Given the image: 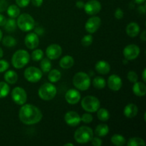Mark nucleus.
<instances>
[{"label": "nucleus", "mask_w": 146, "mask_h": 146, "mask_svg": "<svg viewBox=\"0 0 146 146\" xmlns=\"http://www.w3.org/2000/svg\"><path fill=\"white\" fill-rule=\"evenodd\" d=\"M43 114L41 110L31 104H24L19 112V120L25 125H34L42 119Z\"/></svg>", "instance_id": "1"}, {"label": "nucleus", "mask_w": 146, "mask_h": 146, "mask_svg": "<svg viewBox=\"0 0 146 146\" xmlns=\"http://www.w3.org/2000/svg\"><path fill=\"white\" fill-rule=\"evenodd\" d=\"M30 55L26 50L20 49L16 51L11 58V64L15 68H22L29 62Z\"/></svg>", "instance_id": "2"}, {"label": "nucleus", "mask_w": 146, "mask_h": 146, "mask_svg": "<svg viewBox=\"0 0 146 146\" xmlns=\"http://www.w3.org/2000/svg\"><path fill=\"white\" fill-rule=\"evenodd\" d=\"M94 137L92 128L88 126H81L74 133V139L77 143L81 144L90 142Z\"/></svg>", "instance_id": "3"}, {"label": "nucleus", "mask_w": 146, "mask_h": 146, "mask_svg": "<svg viewBox=\"0 0 146 146\" xmlns=\"http://www.w3.org/2000/svg\"><path fill=\"white\" fill-rule=\"evenodd\" d=\"M73 84L77 89L80 91H86L91 86V78L87 74L80 71L74 75Z\"/></svg>", "instance_id": "4"}, {"label": "nucleus", "mask_w": 146, "mask_h": 146, "mask_svg": "<svg viewBox=\"0 0 146 146\" xmlns=\"http://www.w3.org/2000/svg\"><path fill=\"white\" fill-rule=\"evenodd\" d=\"M17 27L23 31H30L35 27L34 18L30 14L24 13L18 17L17 20Z\"/></svg>", "instance_id": "5"}, {"label": "nucleus", "mask_w": 146, "mask_h": 146, "mask_svg": "<svg viewBox=\"0 0 146 146\" xmlns=\"http://www.w3.org/2000/svg\"><path fill=\"white\" fill-rule=\"evenodd\" d=\"M56 88L51 83H45L41 86L38 91V96L44 101H51L56 96Z\"/></svg>", "instance_id": "6"}, {"label": "nucleus", "mask_w": 146, "mask_h": 146, "mask_svg": "<svg viewBox=\"0 0 146 146\" xmlns=\"http://www.w3.org/2000/svg\"><path fill=\"white\" fill-rule=\"evenodd\" d=\"M101 106L98 98L93 96H85L81 101V107L84 111L88 113H95Z\"/></svg>", "instance_id": "7"}, {"label": "nucleus", "mask_w": 146, "mask_h": 146, "mask_svg": "<svg viewBox=\"0 0 146 146\" xmlns=\"http://www.w3.org/2000/svg\"><path fill=\"white\" fill-rule=\"evenodd\" d=\"M24 78L31 83H36L42 78L43 72L41 69L34 66H29L24 71Z\"/></svg>", "instance_id": "8"}, {"label": "nucleus", "mask_w": 146, "mask_h": 146, "mask_svg": "<svg viewBox=\"0 0 146 146\" xmlns=\"http://www.w3.org/2000/svg\"><path fill=\"white\" fill-rule=\"evenodd\" d=\"M11 98L17 105L22 106L26 104L27 100V94L25 90L19 86L15 87L11 91Z\"/></svg>", "instance_id": "9"}, {"label": "nucleus", "mask_w": 146, "mask_h": 146, "mask_svg": "<svg viewBox=\"0 0 146 146\" xmlns=\"http://www.w3.org/2000/svg\"><path fill=\"white\" fill-rule=\"evenodd\" d=\"M140 52L141 49L138 46L135 44H129L124 48L123 54L125 59L128 61H132L139 56Z\"/></svg>", "instance_id": "10"}, {"label": "nucleus", "mask_w": 146, "mask_h": 146, "mask_svg": "<svg viewBox=\"0 0 146 146\" xmlns=\"http://www.w3.org/2000/svg\"><path fill=\"white\" fill-rule=\"evenodd\" d=\"M84 9L87 14L94 16L100 12L101 10V4L98 0H90L84 4Z\"/></svg>", "instance_id": "11"}, {"label": "nucleus", "mask_w": 146, "mask_h": 146, "mask_svg": "<svg viewBox=\"0 0 146 146\" xmlns=\"http://www.w3.org/2000/svg\"><path fill=\"white\" fill-rule=\"evenodd\" d=\"M101 24V18L98 17L94 16V17H91V18H89L87 20L86 23L85 24L86 31L91 34H94V33L96 32L97 30L99 29Z\"/></svg>", "instance_id": "12"}, {"label": "nucleus", "mask_w": 146, "mask_h": 146, "mask_svg": "<svg viewBox=\"0 0 146 146\" xmlns=\"http://www.w3.org/2000/svg\"><path fill=\"white\" fill-rule=\"evenodd\" d=\"M46 54L47 58L50 60L57 59L62 54V48L58 44H52L46 48Z\"/></svg>", "instance_id": "13"}, {"label": "nucleus", "mask_w": 146, "mask_h": 146, "mask_svg": "<svg viewBox=\"0 0 146 146\" xmlns=\"http://www.w3.org/2000/svg\"><path fill=\"white\" fill-rule=\"evenodd\" d=\"M64 121L70 126H77L81 122V116L76 111H68L64 115Z\"/></svg>", "instance_id": "14"}, {"label": "nucleus", "mask_w": 146, "mask_h": 146, "mask_svg": "<svg viewBox=\"0 0 146 146\" xmlns=\"http://www.w3.org/2000/svg\"><path fill=\"white\" fill-rule=\"evenodd\" d=\"M24 44L29 49H35L39 44V38L36 33H29L24 38Z\"/></svg>", "instance_id": "15"}, {"label": "nucleus", "mask_w": 146, "mask_h": 146, "mask_svg": "<svg viewBox=\"0 0 146 146\" xmlns=\"http://www.w3.org/2000/svg\"><path fill=\"white\" fill-rule=\"evenodd\" d=\"M65 99L67 103L71 105H74L79 102L81 100V94L79 91L76 89H71L68 90L65 94Z\"/></svg>", "instance_id": "16"}, {"label": "nucleus", "mask_w": 146, "mask_h": 146, "mask_svg": "<svg viewBox=\"0 0 146 146\" xmlns=\"http://www.w3.org/2000/svg\"><path fill=\"white\" fill-rule=\"evenodd\" d=\"M108 86L111 90L113 91H118L123 86L122 79L121 77L115 74L110 76L108 78Z\"/></svg>", "instance_id": "17"}, {"label": "nucleus", "mask_w": 146, "mask_h": 146, "mask_svg": "<svg viewBox=\"0 0 146 146\" xmlns=\"http://www.w3.org/2000/svg\"><path fill=\"white\" fill-rule=\"evenodd\" d=\"M95 69L98 74L106 75V74H108L111 71V66L107 61L101 60L96 64Z\"/></svg>", "instance_id": "18"}, {"label": "nucleus", "mask_w": 146, "mask_h": 146, "mask_svg": "<svg viewBox=\"0 0 146 146\" xmlns=\"http://www.w3.org/2000/svg\"><path fill=\"white\" fill-rule=\"evenodd\" d=\"M138 108L135 104H129L125 106L123 110V113L126 118H133L138 114Z\"/></svg>", "instance_id": "19"}, {"label": "nucleus", "mask_w": 146, "mask_h": 146, "mask_svg": "<svg viewBox=\"0 0 146 146\" xmlns=\"http://www.w3.org/2000/svg\"><path fill=\"white\" fill-rule=\"evenodd\" d=\"M133 92L138 97L145 96L146 94V86L145 83L138 82V81L134 83L133 86Z\"/></svg>", "instance_id": "20"}, {"label": "nucleus", "mask_w": 146, "mask_h": 146, "mask_svg": "<svg viewBox=\"0 0 146 146\" xmlns=\"http://www.w3.org/2000/svg\"><path fill=\"white\" fill-rule=\"evenodd\" d=\"M140 33V27L137 23L131 22L128 24L126 27V34L128 36L133 37L137 36Z\"/></svg>", "instance_id": "21"}, {"label": "nucleus", "mask_w": 146, "mask_h": 146, "mask_svg": "<svg viewBox=\"0 0 146 146\" xmlns=\"http://www.w3.org/2000/svg\"><path fill=\"white\" fill-rule=\"evenodd\" d=\"M74 64V59L72 56L66 55L62 57L59 61V66L64 69H68L71 68Z\"/></svg>", "instance_id": "22"}, {"label": "nucleus", "mask_w": 146, "mask_h": 146, "mask_svg": "<svg viewBox=\"0 0 146 146\" xmlns=\"http://www.w3.org/2000/svg\"><path fill=\"white\" fill-rule=\"evenodd\" d=\"M4 78L7 84H14L17 82V80H18V74L13 70H9V71H6Z\"/></svg>", "instance_id": "23"}, {"label": "nucleus", "mask_w": 146, "mask_h": 146, "mask_svg": "<svg viewBox=\"0 0 146 146\" xmlns=\"http://www.w3.org/2000/svg\"><path fill=\"white\" fill-rule=\"evenodd\" d=\"M109 133V127L104 123L99 124L95 129V133L98 137H104Z\"/></svg>", "instance_id": "24"}, {"label": "nucleus", "mask_w": 146, "mask_h": 146, "mask_svg": "<svg viewBox=\"0 0 146 146\" xmlns=\"http://www.w3.org/2000/svg\"><path fill=\"white\" fill-rule=\"evenodd\" d=\"M61 74L59 70L52 69L48 71V79L51 83H56L61 79Z\"/></svg>", "instance_id": "25"}, {"label": "nucleus", "mask_w": 146, "mask_h": 146, "mask_svg": "<svg viewBox=\"0 0 146 146\" xmlns=\"http://www.w3.org/2000/svg\"><path fill=\"white\" fill-rule=\"evenodd\" d=\"M7 14L9 15V17H11V18H17L20 14L19 7L17 5H15V4L10 5L9 7H7Z\"/></svg>", "instance_id": "26"}, {"label": "nucleus", "mask_w": 146, "mask_h": 146, "mask_svg": "<svg viewBox=\"0 0 146 146\" xmlns=\"http://www.w3.org/2000/svg\"><path fill=\"white\" fill-rule=\"evenodd\" d=\"M92 84L94 88H96L98 90L104 89L106 85V81L103 77L96 76L93 79Z\"/></svg>", "instance_id": "27"}, {"label": "nucleus", "mask_w": 146, "mask_h": 146, "mask_svg": "<svg viewBox=\"0 0 146 146\" xmlns=\"http://www.w3.org/2000/svg\"><path fill=\"white\" fill-rule=\"evenodd\" d=\"M4 27L7 32H14L17 28V21L13 18H10L9 19H7L5 25H4Z\"/></svg>", "instance_id": "28"}, {"label": "nucleus", "mask_w": 146, "mask_h": 146, "mask_svg": "<svg viewBox=\"0 0 146 146\" xmlns=\"http://www.w3.org/2000/svg\"><path fill=\"white\" fill-rule=\"evenodd\" d=\"M96 112H97V117H98V118L100 120V121H103V122L107 121L110 118L109 112H108V110L106 109V108H99Z\"/></svg>", "instance_id": "29"}, {"label": "nucleus", "mask_w": 146, "mask_h": 146, "mask_svg": "<svg viewBox=\"0 0 146 146\" xmlns=\"http://www.w3.org/2000/svg\"><path fill=\"white\" fill-rule=\"evenodd\" d=\"M111 143L116 146H122L125 143L126 141L123 135L120 134H114L111 138Z\"/></svg>", "instance_id": "30"}, {"label": "nucleus", "mask_w": 146, "mask_h": 146, "mask_svg": "<svg viewBox=\"0 0 146 146\" xmlns=\"http://www.w3.org/2000/svg\"><path fill=\"white\" fill-rule=\"evenodd\" d=\"M41 61L40 66H41V71L43 73H48L51 69V66H52L51 61L48 58H43Z\"/></svg>", "instance_id": "31"}, {"label": "nucleus", "mask_w": 146, "mask_h": 146, "mask_svg": "<svg viewBox=\"0 0 146 146\" xmlns=\"http://www.w3.org/2000/svg\"><path fill=\"white\" fill-rule=\"evenodd\" d=\"M10 87L7 82L0 81V98H5L8 96Z\"/></svg>", "instance_id": "32"}, {"label": "nucleus", "mask_w": 146, "mask_h": 146, "mask_svg": "<svg viewBox=\"0 0 146 146\" xmlns=\"http://www.w3.org/2000/svg\"><path fill=\"white\" fill-rule=\"evenodd\" d=\"M128 146H145V143L143 139L141 138H131L127 143Z\"/></svg>", "instance_id": "33"}, {"label": "nucleus", "mask_w": 146, "mask_h": 146, "mask_svg": "<svg viewBox=\"0 0 146 146\" xmlns=\"http://www.w3.org/2000/svg\"><path fill=\"white\" fill-rule=\"evenodd\" d=\"M2 44L6 47H13L17 44V41L11 36H6L3 38Z\"/></svg>", "instance_id": "34"}, {"label": "nucleus", "mask_w": 146, "mask_h": 146, "mask_svg": "<svg viewBox=\"0 0 146 146\" xmlns=\"http://www.w3.org/2000/svg\"><path fill=\"white\" fill-rule=\"evenodd\" d=\"M31 58L34 61H41L44 58V52L41 49H35L31 53Z\"/></svg>", "instance_id": "35"}, {"label": "nucleus", "mask_w": 146, "mask_h": 146, "mask_svg": "<svg viewBox=\"0 0 146 146\" xmlns=\"http://www.w3.org/2000/svg\"><path fill=\"white\" fill-rule=\"evenodd\" d=\"M93 41H94V38H93L92 35H91V34H87V35L84 36L81 39V44L84 46H89L90 45L92 44Z\"/></svg>", "instance_id": "36"}, {"label": "nucleus", "mask_w": 146, "mask_h": 146, "mask_svg": "<svg viewBox=\"0 0 146 146\" xmlns=\"http://www.w3.org/2000/svg\"><path fill=\"white\" fill-rule=\"evenodd\" d=\"M127 78H128V79L129 80L131 83H133L134 84L135 82L138 81V74H136V72H135V71H130L128 73V74H127Z\"/></svg>", "instance_id": "37"}, {"label": "nucleus", "mask_w": 146, "mask_h": 146, "mask_svg": "<svg viewBox=\"0 0 146 146\" xmlns=\"http://www.w3.org/2000/svg\"><path fill=\"white\" fill-rule=\"evenodd\" d=\"M81 120L82 122H84V123H90L93 121V116L92 115L89 113H84L81 117Z\"/></svg>", "instance_id": "38"}, {"label": "nucleus", "mask_w": 146, "mask_h": 146, "mask_svg": "<svg viewBox=\"0 0 146 146\" xmlns=\"http://www.w3.org/2000/svg\"><path fill=\"white\" fill-rule=\"evenodd\" d=\"M9 67V64L6 60H0V73L5 72Z\"/></svg>", "instance_id": "39"}, {"label": "nucleus", "mask_w": 146, "mask_h": 146, "mask_svg": "<svg viewBox=\"0 0 146 146\" xmlns=\"http://www.w3.org/2000/svg\"><path fill=\"white\" fill-rule=\"evenodd\" d=\"M16 3L19 7L24 8L29 4L30 0H16Z\"/></svg>", "instance_id": "40"}, {"label": "nucleus", "mask_w": 146, "mask_h": 146, "mask_svg": "<svg viewBox=\"0 0 146 146\" xmlns=\"http://www.w3.org/2000/svg\"><path fill=\"white\" fill-rule=\"evenodd\" d=\"M7 7H8V2L7 0H0V13L5 11Z\"/></svg>", "instance_id": "41"}, {"label": "nucleus", "mask_w": 146, "mask_h": 146, "mask_svg": "<svg viewBox=\"0 0 146 146\" xmlns=\"http://www.w3.org/2000/svg\"><path fill=\"white\" fill-rule=\"evenodd\" d=\"M114 16H115V19H121L123 17L124 13L121 8H117L115 11V14H114Z\"/></svg>", "instance_id": "42"}, {"label": "nucleus", "mask_w": 146, "mask_h": 146, "mask_svg": "<svg viewBox=\"0 0 146 146\" xmlns=\"http://www.w3.org/2000/svg\"><path fill=\"white\" fill-rule=\"evenodd\" d=\"M91 141L92 145L94 146H101L103 144L102 140L100 138H98V137H95V138L93 137V138L91 139Z\"/></svg>", "instance_id": "43"}, {"label": "nucleus", "mask_w": 146, "mask_h": 146, "mask_svg": "<svg viewBox=\"0 0 146 146\" xmlns=\"http://www.w3.org/2000/svg\"><path fill=\"white\" fill-rule=\"evenodd\" d=\"M32 4L34 7H41L43 4V0H31Z\"/></svg>", "instance_id": "44"}, {"label": "nucleus", "mask_w": 146, "mask_h": 146, "mask_svg": "<svg viewBox=\"0 0 146 146\" xmlns=\"http://www.w3.org/2000/svg\"><path fill=\"white\" fill-rule=\"evenodd\" d=\"M7 21V19L3 14L0 13V27H4Z\"/></svg>", "instance_id": "45"}, {"label": "nucleus", "mask_w": 146, "mask_h": 146, "mask_svg": "<svg viewBox=\"0 0 146 146\" xmlns=\"http://www.w3.org/2000/svg\"><path fill=\"white\" fill-rule=\"evenodd\" d=\"M84 4H85V3L84 2V1H76V7H77V8L78 9H83L84 7Z\"/></svg>", "instance_id": "46"}, {"label": "nucleus", "mask_w": 146, "mask_h": 146, "mask_svg": "<svg viewBox=\"0 0 146 146\" xmlns=\"http://www.w3.org/2000/svg\"><path fill=\"white\" fill-rule=\"evenodd\" d=\"M44 30L41 27H37L35 29V32L37 35H42L44 34Z\"/></svg>", "instance_id": "47"}, {"label": "nucleus", "mask_w": 146, "mask_h": 146, "mask_svg": "<svg viewBox=\"0 0 146 146\" xmlns=\"http://www.w3.org/2000/svg\"><path fill=\"white\" fill-rule=\"evenodd\" d=\"M138 11L139 12L142 13V14H145V5H141L139 7H138Z\"/></svg>", "instance_id": "48"}, {"label": "nucleus", "mask_w": 146, "mask_h": 146, "mask_svg": "<svg viewBox=\"0 0 146 146\" xmlns=\"http://www.w3.org/2000/svg\"><path fill=\"white\" fill-rule=\"evenodd\" d=\"M145 33H146L145 30H144V31H143V32L141 34V39L142 40V41H145V40H146Z\"/></svg>", "instance_id": "49"}, {"label": "nucleus", "mask_w": 146, "mask_h": 146, "mask_svg": "<svg viewBox=\"0 0 146 146\" xmlns=\"http://www.w3.org/2000/svg\"><path fill=\"white\" fill-rule=\"evenodd\" d=\"M145 74H146V69H145V68H144L143 71V74H142V78H143V80L144 82H145V81H146Z\"/></svg>", "instance_id": "50"}, {"label": "nucleus", "mask_w": 146, "mask_h": 146, "mask_svg": "<svg viewBox=\"0 0 146 146\" xmlns=\"http://www.w3.org/2000/svg\"><path fill=\"white\" fill-rule=\"evenodd\" d=\"M135 4H143L144 2L145 1V0H133Z\"/></svg>", "instance_id": "51"}, {"label": "nucleus", "mask_w": 146, "mask_h": 146, "mask_svg": "<svg viewBox=\"0 0 146 146\" xmlns=\"http://www.w3.org/2000/svg\"><path fill=\"white\" fill-rule=\"evenodd\" d=\"M3 56H4V51H3L2 48L0 47V58H1L3 57Z\"/></svg>", "instance_id": "52"}, {"label": "nucleus", "mask_w": 146, "mask_h": 146, "mask_svg": "<svg viewBox=\"0 0 146 146\" xmlns=\"http://www.w3.org/2000/svg\"><path fill=\"white\" fill-rule=\"evenodd\" d=\"M2 36H3L2 31H1V30L0 29V41H1V39H2Z\"/></svg>", "instance_id": "53"}, {"label": "nucleus", "mask_w": 146, "mask_h": 146, "mask_svg": "<svg viewBox=\"0 0 146 146\" xmlns=\"http://www.w3.org/2000/svg\"><path fill=\"white\" fill-rule=\"evenodd\" d=\"M65 146H68V145H71V146H73L74 145V144L73 143H66V144H65V145H64Z\"/></svg>", "instance_id": "54"}]
</instances>
